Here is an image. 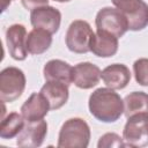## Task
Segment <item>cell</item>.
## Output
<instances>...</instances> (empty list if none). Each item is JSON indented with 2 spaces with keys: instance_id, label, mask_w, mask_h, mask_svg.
Here are the masks:
<instances>
[{
  "instance_id": "6da1fadb",
  "label": "cell",
  "mask_w": 148,
  "mask_h": 148,
  "mask_svg": "<svg viewBox=\"0 0 148 148\" xmlns=\"http://www.w3.org/2000/svg\"><path fill=\"white\" fill-rule=\"evenodd\" d=\"M88 106L91 116L103 123H114L124 113V101L111 88L96 89L89 96Z\"/></svg>"
},
{
  "instance_id": "7a4b0ae2",
  "label": "cell",
  "mask_w": 148,
  "mask_h": 148,
  "mask_svg": "<svg viewBox=\"0 0 148 148\" xmlns=\"http://www.w3.org/2000/svg\"><path fill=\"white\" fill-rule=\"evenodd\" d=\"M90 135V127L82 118H71L62 124L57 146L59 148H86Z\"/></svg>"
},
{
  "instance_id": "3957f363",
  "label": "cell",
  "mask_w": 148,
  "mask_h": 148,
  "mask_svg": "<svg viewBox=\"0 0 148 148\" xmlns=\"http://www.w3.org/2000/svg\"><path fill=\"white\" fill-rule=\"evenodd\" d=\"M27 79L22 69L9 66L0 73V99L2 103H12L23 94Z\"/></svg>"
},
{
  "instance_id": "277c9868",
  "label": "cell",
  "mask_w": 148,
  "mask_h": 148,
  "mask_svg": "<svg viewBox=\"0 0 148 148\" xmlns=\"http://www.w3.org/2000/svg\"><path fill=\"white\" fill-rule=\"evenodd\" d=\"M95 32L92 31L90 24L83 20L73 21L65 36L66 46L71 52L83 54L90 51V44Z\"/></svg>"
},
{
  "instance_id": "5b68a950",
  "label": "cell",
  "mask_w": 148,
  "mask_h": 148,
  "mask_svg": "<svg viewBox=\"0 0 148 148\" xmlns=\"http://www.w3.org/2000/svg\"><path fill=\"white\" fill-rule=\"evenodd\" d=\"M95 24L97 31L108 32L120 38L128 30V22L125 15L113 7H103L96 14Z\"/></svg>"
},
{
  "instance_id": "8992f818",
  "label": "cell",
  "mask_w": 148,
  "mask_h": 148,
  "mask_svg": "<svg viewBox=\"0 0 148 148\" xmlns=\"http://www.w3.org/2000/svg\"><path fill=\"white\" fill-rule=\"evenodd\" d=\"M126 17L128 30L140 31L148 27V5L143 0H111Z\"/></svg>"
},
{
  "instance_id": "52a82bcc",
  "label": "cell",
  "mask_w": 148,
  "mask_h": 148,
  "mask_svg": "<svg viewBox=\"0 0 148 148\" xmlns=\"http://www.w3.org/2000/svg\"><path fill=\"white\" fill-rule=\"evenodd\" d=\"M123 139L128 147L148 146V113H138L127 118Z\"/></svg>"
},
{
  "instance_id": "ba28073f",
  "label": "cell",
  "mask_w": 148,
  "mask_h": 148,
  "mask_svg": "<svg viewBox=\"0 0 148 148\" xmlns=\"http://www.w3.org/2000/svg\"><path fill=\"white\" fill-rule=\"evenodd\" d=\"M47 134V123L44 119L28 121L16 136V145L22 148H37L42 146Z\"/></svg>"
},
{
  "instance_id": "9c48e42d",
  "label": "cell",
  "mask_w": 148,
  "mask_h": 148,
  "mask_svg": "<svg viewBox=\"0 0 148 148\" xmlns=\"http://www.w3.org/2000/svg\"><path fill=\"white\" fill-rule=\"evenodd\" d=\"M27 29L23 24H12L6 30V43L8 52L14 60L22 61L28 57Z\"/></svg>"
},
{
  "instance_id": "30bf717a",
  "label": "cell",
  "mask_w": 148,
  "mask_h": 148,
  "mask_svg": "<svg viewBox=\"0 0 148 148\" xmlns=\"http://www.w3.org/2000/svg\"><path fill=\"white\" fill-rule=\"evenodd\" d=\"M30 22L34 28L44 29L52 35L56 34L61 23V13L52 6H43L31 10Z\"/></svg>"
},
{
  "instance_id": "8fae6325",
  "label": "cell",
  "mask_w": 148,
  "mask_h": 148,
  "mask_svg": "<svg viewBox=\"0 0 148 148\" xmlns=\"http://www.w3.org/2000/svg\"><path fill=\"white\" fill-rule=\"evenodd\" d=\"M101 74L97 65L89 61L80 62L73 67V83L80 89H90L99 82Z\"/></svg>"
},
{
  "instance_id": "7c38bea8",
  "label": "cell",
  "mask_w": 148,
  "mask_h": 148,
  "mask_svg": "<svg viewBox=\"0 0 148 148\" xmlns=\"http://www.w3.org/2000/svg\"><path fill=\"white\" fill-rule=\"evenodd\" d=\"M104 84L113 90L124 89L131 81V72L124 64H112L106 66L101 74Z\"/></svg>"
},
{
  "instance_id": "4fadbf2b",
  "label": "cell",
  "mask_w": 148,
  "mask_h": 148,
  "mask_svg": "<svg viewBox=\"0 0 148 148\" xmlns=\"http://www.w3.org/2000/svg\"><path fill=\"white\" fill-rule=\"evenodd\" d=\"M50 110L47 99L40 92H32L21 106V114L28 121L44 119Z\"/></svg>"
},
{
  "instance_id": "5bb4252c",
  "label": "cell",
  "mask_w": 148,
  "mask_h": 148,
  "mask_svg": "<svg viewBox=\"0 0 148 148\" xmlns=\"http://www.w3.org/2000/svg\"><path fill=\"white\" fill-rule=\"evenodd\" d=\"M67 84L58 81H46L40 88V94L47 99L50 110H58L64 106L69 97V90Z\"/></svg>"
},
{
  "instance_id": "9a60e30c",
  "label": "cell",
  "mask_w": 148,
  "mask_h": 148,
  "mask_svg": "<svg viewBox=\"0 0 148 148\" xmlns=\"http://www.w3.org/2000/svg\"><path fill=\"white\" fill-rule=\"evenodd\" d=\"M45 81H58L67 86L73 83V67L60 59L49 60L43 68Z\"/></svg>"
},
{
  "instance_id": "2e32d148",
  "label": "cell",
  "mask_w": 148,
  "mask_h": 148,
  "mask_svg": "<svg viewBox=\"0 0 148 148\" xmlns=\"http://www.w3.org/2000/svg\"><path fill=\"white\" fill-rule=\"evenodd\" d=\"M118 38L108 32L97 31L90 44V52L101 58L113 57L118 51Z\"/></svg>"
},
{
  "instance_id": "e0dca14e",
  "label": "cell",
  "mask_w": 148,
  "mask_h": 148,
  "mask_svg": "<svg viewBox=\"0 0 148 148\" xmlns=\"http://www.w3.org/2000/svg\"><path fill=\"white\" fill-rule=\"evenodd\" d=\"M51 44L52 34L40 28H34L27 36V49L30 54H42L50 49Z\"/></svg>"
},
{
  "instance_id": "ac0fdd59",
  "label": "cell",
  "mask_w": 148,
  "mask_h": 148,
  "mask_svg": "<svg viewBox=\"0 0 148 148\" xmlns=\"http://www.w3.org/2000/svg\"><path fill=\"white\" fill-rule=\"evenodd\" d=\"M138 113H148V94L145 91H133L124 98L125 117L128 118Z\"/></svg>"
},
{
  "instance_id": "d6986e66",
  "label": "cell",
  "mask_w": 148,
  "mask_h": 148,
  "mask_svg": "<svg viewBox=\"0 0 148 148\" xmlns=\"http://www.w3.org/2000/svg\"><path fill=\"white\" fill-rule=\"evenodd\" d=\"M25 124V119L21 113L12 112L1 119L0 124V138L8 140L18 135Z\"/></svg>"
},
{
  "instance_id": "ffe728a7",
  "label": "cell",
  "mask_w": 148,
  "mask_h": 148,
  "mask_svg": "<svg viewBox=\"0 0 148 148\" xmlns=\"http://www.w3.org/2000/svg\"><path fill=\"white\" fill-rule=\"evenodd\" d=\"M135 81L143 87H148V58H140L133 64Z\"/></svg>"
},
{
  "instance_id": "44dd1931",
  "label": "cell",
  "mask_w": 148,
  "mask_h": 148,
  "mask_svg": "<svg viewBox=\"0 0 148 148\" xmlns=\"http://www.w3.org/2000/svg\"><path fill=\"white\" fill-rule=\"evenodd\" d=\"M98 148H110V147H127V145L125 143L124 139L120 138V135H118L117 133H105L103 134L97 143Z\"/></svg>"
},
{
  "instance_id": "7402d4cb",
  "label": "cell",
  "mask_w": 148,
  "mask_h": 148,
  "mask_svg": "<svg viewBox=\"0 0 148 148\" xmlns=\"http://www.w3.org/2000/svg\"><path fill=\"white\" fill-rule=\"evenodd\" d=\"M23 7L28 10H34L36 8L43 7V6H47L49 0H21Z\"/></svg>"
},
{
  "instance_id": "603a6c76",
  "label": "cell",
  "mask_w": 148,
  "mask_h": 148,
  "mask_svg": "<svg viewBox=\"0 0 148 148\" xmlns=\"http://www.w3.org/2000/svg\"><path fill=\"white\" fill-rule=\"evenodd\" d=\"M13 0H1V13H3L8 7L9 5L12 3Z\"/></svg>"
},
{
  "instance_id": "cb8c5ba5",
  "label": "cell",
  "mask_w": 148,
  "mask_h": 148,
  "mask_svg": "<svg viewBox=\"0 0 148 148\" xmlns=\"http://www.w3.org/2000/svg\"><path fill=\"white\" fill-rule=\"evenodd\" d=\"M53 1H57V2H68L71 0H53Z\"/></svg>"
}]
</instances>
